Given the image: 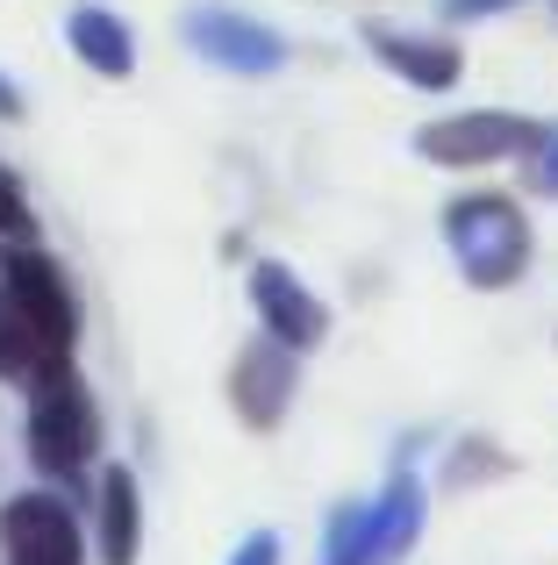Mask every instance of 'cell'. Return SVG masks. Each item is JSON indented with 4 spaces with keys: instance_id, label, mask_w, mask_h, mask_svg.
Wrapping results in <instances>:
<instances>
[{
    "instance_id": "obj_11",
    "label": "cell",
    "mask_w": 558,
    "mask_h": 565,
    "mask_svg": "<svg viewBox=\"0 0 558 565\" xmlns=\"http://www.w3.org/2000/svg\"><path fill=\"white\" fill-rule=\"evenodd\" d=\"M94 537H100V565H137V544H143V494H137V472H129V466H108V472H100Z\"/></svg>"
},
{
    "instance_id": "obj_1",
    "label": "cell",
    "mask_w": 558,
    "mask_h": 565,
    "mask_svg": "<svg viewBox=\"0 0 558 565\" xmlns=\"http://www.w3.org/2000/svg\"><path fill=\"white\" fill-rule=\"evenodd\" d=\"M79 344V301L65 265L43 244H14L0 258V380L29 386L36 373L72 359Z\"/></svg>"
},
{
    "instance_id": "obj_3",
    "label": "cell",
    "mask_w": 558,
    "mask_h": 565,
    "mask_svg": "<svg viewBox=\"0 0 558 565\" xmlns=\"http://www.w3.org/2000/svg\"><path fill=\"white\" fill-rule=\"evenodd\" d=\"M444 244L480 294H502L530 273V215L516 193H459L444 207Z\"/></svg>"
},
{
    "instance_id": "obj_17",
    "label": "cell",
    "mask_w": 558,
    "mask_h": 565,
    "mask_svg": "<svg viewBox=\"0 0 558 565\" xmlns=\"http://www.w3.org/2000/svg\"><path fill=\"white\" fill-rule=\"evenodd\" d=\"M502 8H516V0H444L451 22H480V14H502Z\"/></svg>"
},
{
    "instance_id": "obj_18",
    "label": "cell",
    "mask_w": 558,
    "mask_h": 565,
    "mask_svg": "<svg viewBox=\"0 0 558 565\" xmlns=\"http://www.w3.org/2000/svg\"><path fill=\"white\" fill-rule=\"evenodd\" d=\"M22 115V94H14V79H0V122H14Z\"/></svg>"
},
{
    "instance_id": "obj_9",
    "label": "cell",
    "mask_w": 558,
    "mask_h": 565,
    "mask_svg": "<svg viewBox=\"0 0 558 565\" xmlns=\"http://www.w3.org/2000/svg\"><path fill=\"white\" fill-rule=\"evenodd\" d=\"M365 51H373L394 79H408L416 94H451L459 72H465V57H459L451 36H416V29H394V22H365Z\"/></svg>"
},
{
    "instance_id": "obj_12",
    "label": "cell",
    "mask_w": 558,
    "mask_h": 565,
    "mask_svg": "<svg viewBox=\"0 0 558 565\" xmlns=\"http://www.w3.org/2000/svg\"><path fill=\"white\" fill-rule=\"evenodd\" d=\"M65 43L79 51V65L86 72H100V79H129L137 72V36H129V22L115 8H72V22H65Z\"/></svg>"
},
{
    "instance_id": "obj_7",
    "label": "cell",
    "mask_w": 558,
    "mask_h": 565,
    "mask_svg": "<svg viewBox=\"0 0 558 565\" xmlns=\"http://www.w3.org/2000/svg\"><path fill=\"white\" fill-rule=\"evenodd\" d=\"M180 29H186V43H194L208 65L244 72V79L287 65V36H279V29H266V22H251V14H237V8H186Z\"/></svg>"
},
{
    "instance_id": "obj_4",
    "label": "cell",
    "mask_w": 558,
    "mask_h": 565,
    "mask_svg": "<svg viewBox=\"0 0 558 565\" xmlns=\"http://www.w3.org/2000/svg\"><path fill=\"white\" fill-rule=\"evenodd\" d=\"M551 129L530 122V115H508V108H473V115H444V122H422L416 129V151L430 166L451 172H480V166H508V158H530Z\"/></svg>"
},
{
    "instance_id": "obj_5",
    "label": "cell",
    "mask_w": 558,
    "mask_h": 565,
    "mask_svg": "<svg viewBox=\"0 0 558 565\" xmlns=\"http://www.w3.org/2000/svg\"><path fill=\"white\" fill-rule=\"evenodd\" d=\"M0 558L8 565H86L79 515H72L57 494L0 501Z\"/></svg>"
},
{
    "instance_id": "obj_15",
    "label": "cell",
    "mask_w": 558,
    "mask_h": 565,
    "mask_svg": "<svg viewBox=\"0 0 558 565\" xmlns=\"http://www.w3.org/2000/svg\"><path fill=\"white\" fill-rule=\"evenodd\" d=\"M530 186H537V193H558V137H545V143L530 151Z\"/></svg>"
},
{
    "instance_id": "obj_8",
    "label": "cell",
    "mask_w": 558,
    "mask_h": 565,
    "mask_svg": "<svg viewBox=\"0 0 558 565\" xmlns=\"http://www.w3.org/2000/svg\"><path fill=\"white\" fill-rule=\"evenodd\" d=\"M251 308H258V330H266L272 344H287V351H315L322 337H330V308H322L279 258L251 265Z\"/></svg>"
},
{
    "instance_id": "obj_16",
    "label": "cell",
    "mask_w": 558,
    "mask_h": 565,
    "mask_svg": "<svg viewBox=\"0 0 558 565\" xmlns=\"http://www.w3.org/2000/svg\"><path fill=\"white\" fill-rule=\"evenodd\" d=\"M229 565H279V537H272V530H251V537L237 544V558H229Z\"/></svg>"
},
{
    "instance_id": "obj_2",
    "label": "cell",
    "mask_w": 558,
    "mask_h": 565,
    "mask_svg": "<svg viewBox=\"0 0 558 565\" xmlns=\"http://www.w3.org/2000/svg\"><path fill=\"white\" fill-rule=\"evenodd\" d=\"M94 458H100V408H94V386L79 380V365L65 359L29 380V466L43 480L72 487L86 480Z\"/></svg>"
},
{
    "instance_id": "obj_10",
    "label": "cell",
    "mask_w": 558,
    "mask_h": 565,
    "mask_svg": "<svg viewBox=\"0 0 558 565\" xmlns=\"http://www.w3.org/2000/svg\"><path fill=\"white\" fill-rule=\"evenodd\" d=\"M416 530H422V480L401 466V472H394V480L379 487L373 501H365V558H373V565L408 558Z\"/></svg>"
},
{
    "instance_id": "obj_14",
    "label": "cell",
    "mask_w": 558,
    "mask_h": 565,
    "mask_svg": "<svg viewBox=\"0 0 558 565\" xmlns=\"http://www.w3.org/2000/svg\"><path fill=\"white\" fill-rule=\"evenodd\" d=\"M0 244H36V207H29V193L22 180H14L8 166H0Z\"/></svg>"
},
{
    "instance_id": "obj_13",
    "label": "cell",
    "mask_w": 558,
    "mask_h": 565,
    "mask_svg": "<svg viewBox=\"0 0 558 565\" xmlns=\"http://www.w3.org/2000/svg\"><path fill=\"white\" fill-rule=\"evenodd\" d=\"M322 565H373L365 558V501L330 515V537H322Z\"/></svg>"
},
{
    "instance_id": "obj_6",
    "label": "cell",
    "mask_w": 558,
    "mask_h": 565,
    "mask_svg": "<svg viewBox=\"0 0 558 565\" xmlns=\"http://www.w3.org/2000/svg\"><path fill=\"white\" fill-rule=\"evenodd\" d=\"M293 386H301V351L251 337L237 351V365H229V408H237L244 429H279L293 408Z\"/></svg>"
}]
</instances>
